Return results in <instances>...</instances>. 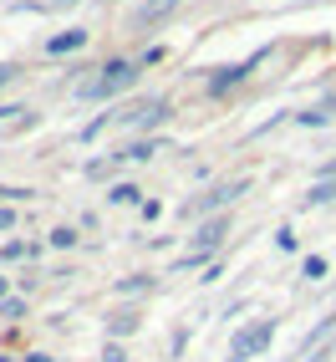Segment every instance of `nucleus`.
Masks as SVG:
<instances>
[{
  "label": "nucleus",
  "mask_w": 336,
  "mask_h": 362,
  "mask_svg": "<svg viewBox=\"0 0 336 362\" xmlns=\"http://www.w3.org/2000/svg\"><path fill=\"white\" fill-rule=\"evenodd\" d=\"M133 82H138V62H102L97 77L82 82V98L87 103H112V98H123Z\"/></svg>",
  "instance_id": "nucleus-1"
},
{
  "label": "nucleus",
  "mask_w": 336,
  "mask_h": 362,
  "mask_svg": "<svg viewBox=\"0 0 336 362\" xmlns=\"http://www.w3.org/2000/svg\"><path fill=\"white\" fill-rule=\"evenodd\" d=\"M245 189H250V179H229V184H214L209 194H199L194 204H184V220H188V214H194V220H199V214H209V220H214V214H220V209H224L229 199H239Z\"/></svg>",
  "instance_id": "nucleus-2"
},
{
  "label": "nucleus",
  "mask_w": 336,
  "mask_h": 362,
  "mask_svg": "<svg viewBox=\"0 0 336 362\" xmlns=\"http://www.w3.org/2000/svg\"><path fill=\"white\" fill-rule=\"evenodd\" d=\"M270 342H275V322H270V317H260V322H250L245 332H234L229 357H255V352H265Z\"/></svg>",
  "instance_id": "nucleus-3"
},
{
  "label": "nucleus",
  "mask_w": 336,
  "mask_h": 362,
  "mask_svg": "<svg viewBox=\"0 0 336 362\" xmlns=\"http://www.w3.org/2000/svg\"><path fill=\"white\" fill-rule=\"evenodd\" d=\"M224 235H229V214H214V220L199 225L194 240H199V250H220V240H224Z\"/></svg>",
  "instance_id": "nucleus-4"
},
{
  "label": "nucleus",
  "mask_w": 336,
  "mask_h": 362,
  "mask_svg": "<svg viewBox=\"0 0 336 362\" xmlns=\"http://www.w3.org/2000/svg\"><path fill=\"white\" fill-rule=\"evenodd\" d=\"M250 66L255 62H234V66H220V77H209V92H229V87H239L250 77Z\"/></svg>",
  "instance_id": "nucleus-5"
},
{
  "label": "nucleus",
  "mask_w": 336,
  "mask_h": 362,
  "mask_svg": "<svg viewBox=\"0 0 336 362\" xmlns=\"http://www.w3.org/2000/svg\"><path fill=\"white\" fill-rule=\"evenodd\" d=\"M168 11H179V0H148V6L133 11V21H138V26H148V21H163Z\"/></svg>",
  "instance_id": "nucleus-6"
},
{
  "label": "nucleus",
  "mask_w": 336,
  "mask_h": 362,
  "mask_svg": "<svg viewBox=\"0 0 336 362\" xmlns=\"http://www.w3.org/2000/svg\"><path fill=\"white\" fill-rule=\"evenodd\" d=\"M82 41H87V31H61V36L46 41V52H52V57H66V52H77Z\"/></svg>",
  "instance_id": "nucleus-7"
},
{
  "label": "nucleus",
  "mask_w": 336,
  "mask_h": 362,
  "mask_svg": "<svg viewBox=\"0 0 336 362\" xmlns=\"http://www.w3.org/2000/svg\"><path fill=\"white\" fill-rule=\"evenodd\" d=\"M112 291H117V296H138V291H153V276H123V281L112 286Z\"/></svg>",
  "instance_id": "nucleus-8"
},
{
  "label": "nucleus",
  "mask_w": 336,
  "mask_h": 362,
  "mask_svg": "<svg viewBox=\"0 0 336 362\" xmlns=\"http://www.w3.org/2000/svg\"><path fill=\"white\" fill-rule=\"evenodd\" d=\"M138 199H143L138 184H112V189H107V204H138Z\"/></svg>",
  "instance_id": "nucleus-9"
},
{
  "label": "nucleus",
  "mask_w": 336,
  "mask_h": 362,
  "mask_svg": "<svg viewBox=\"0 0 336 362\" xmlns=\"http://www.w3.org/2000/svg\"><path fill=\"white\" fill-rule=\"evenodd\" d=\"M326 199H336V184H331V179H321V184L306 189V209H311V204H326Z\"/></svg>",
  "instance_id": "nucleus-10"
},
{
  "label": "nucleus",
  "mask_w": 336,
  "mask_h": 362,
  "mask_svg": "<svg viewBox=\"0 0 336 362\" xmlns=\"http://www.w3.org/2000/svg\"><path fill=\"white\" fill-rule=\"evenodd\" d=\"M326 117H331L326 107H306V112H296V123H301V128H321Z\"/></svg>",
  "instance_id": "nucleus-11"
},
{
  "label": "nucleus",
  "mask_w": 336,
  "mask_h": 362,
  "mask_svg": "<svg viewBox=\"0 0 336 362\" xmlns=\"http://www.w3.org/2000/svg\"><path fill=\"white\" fill-rule=\"evenodd\" d=\"M128 332H138V317H133V311H117V317H112V337H128Z\"/></svg>",
  "instance_id": "nucleus-12"
},
{
  "label": "nucleus",
  "mask_w": 336,
  "mask_h": 362,
  "mask_svg": "<svg viewBox=\"0 0 336 362\" xmlns=\"http://www.w3.org/2000/svg\"><path fill=\"white\" fill-rule=\"evenodd\" d=\"M0 317H6V322H20V317H26V301H20V296L0 301Z\"/></svg>",
  "instance_id": "nucleus-13"
},
{
  "label": "nucleus",
  "mask_w": 336,
  "mask_h": 362,
  "mask_svg": "<svg viewBox=\"0 0 336 362\" xmlns=\"http://www.w3.org/2000/svg\"><path fill=\"white\" fill-rule=\"evenodd\" d=\"M0 255H6V260H20V255H26V260H31V255H36V245H26V240H11V245L0 250Z\"/></svg>",
  "instance_id": "nucleus-14"
},
{
  "label": "nucleus",
  "mask_w": 336,
  "mask_h": 362,
  "mask_svg": "<svg viewBox=\"0 0 336 362\" xmlns=\"http://www.w3.org/2000/svg\"><path fill=\"white\" fill-rule=\"evenodd\" d=\"M209 255H214V250H188V255L179 260V271H199V265H204Z\"/></svg>",
  "instance_id": "nucleus-15"
},
{
  "label": "nucleus",
  "mask_w": 336,
  "mask_h": 362,
  "mask_svg": "<svg viewBox=\"0 0 336 362\" xmlns=\"http://www.w3.org/2000/svg\"><path fill=\"white\" fill-rule=\"evenodd\" d=\"M52 245H56V250H71V245H77V235L61 225V230H52Z\"/></svg>",
  "instance_id": "nucleus-16"
},
{
  "label": "nucleus",
  "mask_w": 336,
  "mask_h": 362,
  "mask_svg": "<svg viewBox=\"0 0 336 362\" xmlns=\"http://www.w3.org/2000/svg\"><path fill=\"white\" fill-rule=\"evenodd\" d=\"M321 276H326V260L311 255V260H306V281H321Z\"/></svg>",
  "instance_id": "nucleus-17"
},
{
  "label": "nucleus",
  "mask_w": 336,
  "mask_h": 362,
  "mask_svg": "<svg viewBox=\"0 0 336 362\" xmlns=\"http://www.w3.org/2000/svg\"><path fill=\"white\" fill-rule=\"evenodd\" d=\"M123 158H138V163H148V158H153V143H133V148H128Z\"/></svg>",
  "instance_id": "nucleus-18"
},
{
  "label": "nucleus",
  "mask_w": 336,
  "mask_h": 362,
  "mask_svg": "<svg viewBox=\"0 0 336 362\" xmlns=\"http://www.w3.org/2000/svg\"><path fill=\"white\" fill-rule=\"evenodd\" d=\"M102 362H128V352H123V342H107V347H102Z\"/></svg>",
  "instance_id": "nucleus-19"
},
{
  "label": "nucleus",
  "mask_w": 336,
  "mask_h": 362,
  "mask_svg": "<svg viewBox=\"0 0 336 362\" xmlns=\"http://www.w3.org/2000/svg\"><path fill=\"white\" fill-rule=\"evenodd\" d=\"M6 230H16V209L0 204V235H6Z\"/></svg>",
  "instance_id": "nucleus-20"
},
{
  "label": "nucleus",
  "mask_w": 336,
  "mask_h": 362,
  "mask_svg": "<svg viewBox=\"0 0 336 362\" xmlns=\"http://www.w3.org/2000/svg\"><path fill=\"white\" fill-rule=\"evenodd\" d=\"M16 77H20V71H16L11 62H0V87H6V82H16Z\"/></svg>",
  "instance_id": "nucleus-21"
},
{
  "label": "nucleus",
  "mask_w": 336,
  "mask_h": 362,
  "mask_svg": "<svg viewBox=\"0 0 336 362\" xmlns=\"http://www.w3.org/2000/svg\"><path fill=\"white\" fill-rule=\"evenodd\" d=\"M52 6H56V11H71V6H82V0H52Z\"/></svg>",
  "instance_id": "nucleus-22"
},
{
  "label": "nucleus",
  "mask_w": 336,
  "mask_h": 362,
  "mask_svg": "<svg viewBox=\"0 0 336 362\" xmlns=\"http://www.w3.org/2000/svg\"><path fill=\"white\" fill-rule=\"evenodd\" d=\"M11 112H20V107H11V103H0V123H6V117H11Z\"/></svg>",
  "instance_id": "nucleus-23"
},
{
  "label": "nucleus",
  "mask_w": 336,
  "mask_h": 362,
  "mask_svg": "<svg viewBox=\"0 0 336 362\" xmlns=\"http://www.w3.org/2000/svg\"><path fill=\"white\" fill-rule=\"evenodd\" d=\"M0 301H11V286H6V276H0Z\"/></svg>",
  "instance_id": "nucleus-24"
},
{
  "label": "nucleus",
  "mask_w": 336,
  "mask_h": 362,
  "mask_svg": "<svg viewBox=\"0 0 336 362\" xmlns=\"http://www.w3.org/2000/svg\"><path fill=\"white\" fill-rule=\"evenodd\" d=\"M321 174H331V179H336V158H331V163H326V168H321Z\"/></svg>",
  "instance_id": "nucleus-25"
},
{
  "label": "nucleus",
  "mask_w": 336,
  "mask_h": 362,
  "mask_svg": "<svg viewBox=\"0 0 336 362\" xmlns=\"http://www.w3.org/2000/svg\"><path fill=\"white\" fill-rule=\"evenodd\" d=\"M321 107H326V112H331V107H336V92H331V98H326V103H321Z\"/></svg>",
  "instance_id": "nucleus-26"
}]
</instances>
